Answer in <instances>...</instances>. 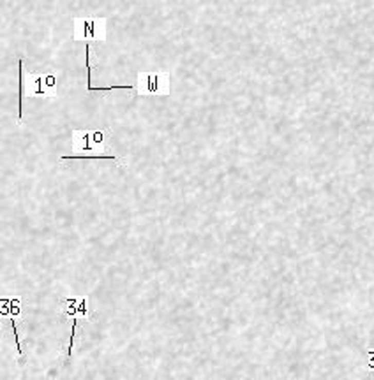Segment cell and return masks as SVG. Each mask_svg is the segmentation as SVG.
Here are the masks:
<instances>
[{
    "instance_id": "277c9868",
    "label": "cell",
    "mask_w": 374,
    "mask_h": 380,
    "mask_svg": "<svg viewBox=\"0 0 374 380\" xmlns=\"http://www.w3.org/2000/svg\"><path fill=\"white\" fill-rule=\"evenodd\" d=\"M171 76L168 71L138 72L136 74V93L138 95H170Z\"/></svg>"
},
{
    "instance_id": "3957f363",
    "label": "cell",
    "mask_w": 374,
    "mask_h": 380,
    "mask_svg": "<svg viewBox=\"0 0 374 380\" xmlns=\"http://www.w3.org/2000/svg\"><path fill=\"white\" fill-rule=\"evenodd\" d=\"M73 41L76 43H90L99 41L106 43V18H75L73 20Z\"/></svg>"
},
{
    "instance_id": "6da1fadb",
    "label": "cell",
    "mask_w": 374,
    "mask_h": 380,
    "mask_svg": "<svg viewBox=\"0 0 374 380\" xmlns=\"http://www.w3.org/2000/svg\"><path fill=\"white\" fill-rule=\"evenodd\" d=\"M110 132L106 129H73L71 141H73V154H94L108 148Z\"/></svg>"
},
{
    "instance_id": "ba28073f",
    "label": "cell",
    "mask_w": 374,
    "mask_h": 380,
    "mask_svg": "<svg viewBox=\"0 0 374 380\" xmlns=\"http://www.w3.org/2000/svg\"><path fill=\"white\" fill-rule=\"evenodd\" d=\"M85 65H87V90H92V69H90V46L85 44Z\"/></svg>"
},
{
    "instance_id": "52a82bcc",
    "label": "cell",
    "mask_w": 374,
    "mask_h": 380,
    "mask_svg": "<svg viewBox=\"0 0 374 380\" xmlns=\"http://www.w3.org/2000/svg\"><path fill=\"white\" fill-rule=\"evenodd\" d=\"M20 71V99H18V123H22L23 118V97H25V72H23V60L18 62Z\"/></svg>"
},
{
    "instance_id": "7a4b0ae2",
    "label": "cell",
    "mask_w": 374,
    "mask_h": 380,
    "mask_svg": "<svg viewBox=\"0 0 374 380\" xmlns=\"http://www.w3.org/2000/svg\"><path fill=\"white\" fill-rule=\"evenodd\" d=\"M59 85V71L48 69L44 72L25 74V97H44L53 99L57 95Z\"/></svg>"
},
{
    "instance_id": "5b68a950",
    "label": "cell",
    "mask_w": 374,
    "mask_h": 380,
    "mask_svg": "<svg viewBox=\"0 0 374 380\" xmlns=\"http://www.w3.org/2000/svg\"><path fill=\"white\" fill-rule=\"evenodd\" d=\"M64 313L69 319H87L88 317V299L83 297H69L64 303Z\"/></svg>"
},
{
    "instance_id": "8992f818",
    "label": "cell",
    "mask_w": 374,
    "mask_h": 380,
    "mask_svg": "<svg viewBox=\"0 0 374 380\" xmlns=\"http://www.w3.org/2000/svg\"><path fill=\"white\" fill-rule=\"evenodd\" d=\"M75 159H110V160H115V162H118L120 166H124V160L120 159L115 151H104V154H101V151H94V154H71V155H62L60 157V160H75Z\"/></svg>"
}]
</instances>
